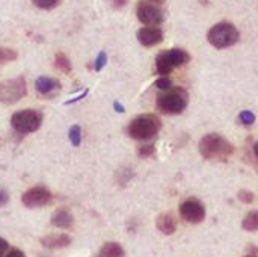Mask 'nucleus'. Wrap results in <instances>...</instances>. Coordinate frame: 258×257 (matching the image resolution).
I'll return each mask as SVG.
<instances>
[{
	"instance_id": "nucleus-28",
	"label": "nucleus",
	"mask_w": 258,
	"mask_h": 257,
	"mask_svg": "<svg viewBox=\"0 0 258 257\" xmlns=\"http://www.w3.org/2000/svg\"><path fill=\"white\" fill-rule=\"evenodd\" d=\"M8 248H9L8 241H6V239H3V238H0V257L3 256V254L8 251Z\"/></svg>"
},
{
	"instance_id": "nucleus-7",
	"label": "nucleus",
	"mask_w": 258,
	"mask_h": 257,
	"mask_svg": "<svg viewBox=\"0 0 258 257\" xmlns=\"http://www.w3.org/2000/svg\"><path fill=\"white\" fill-rule=\"evenodd\" d=\"M26 92H27V85L23 76L0 82V101L5 105L17 103L26 95Z\"/></svg>"
},
{
	"instance_id": "nucleus-29",
	"label": "nucleus",
	"mask_w": 258,
	"mask_h": 257,
	"mask_svg": "<svg viewBox=\"0 0 258 257\" xmlns=\"http://www.w3.org/2000/svg\"><path fill=\"white\" fill-rule=\"evenodd\" d=\"M5 257H26L24 256V253L21 251V250H18V248H12L8 254Z\"/></svg>"
},
{
	"instance_id": "nucleus-10",
	"label": "nucleus",
	"mask_w": 258,
	"mask_h": 257,
	"mask_svg": "<svg viewBox=\"0 0 258 257\" xmlns=\"http://www.w3.org/2000/svg\"><path fill=\"white\" fill-rule=\"evenodd\" d=\"M180 217L190 224L203 223L206 218V208L197 198H187L180 204Z\"/></svg>"
},
{
	"instance_id": "nucleus-26",
	"label": "nucleus",
	"mask_w": 258,
	"mask_h": 257,
	"mask_svg": "<svg viewBox=\"0 0 258 257\" xmlns=\"http://www.w3.org/2000/svg\"><path fill=\"white\" fill-rule=\"evenodd\" d=\"M239 200L242 201V203H248V204H251L252 201H254V194L251 192V191H248V189H242V191H239Z\"/></svg>"
},
{
	"instance_id": "nucleus-4",
	"label": "nucleus",
	"mask_w": 258,
	"mask_h": 257,
	"mask_svg": "<svg viewBox=\"0 0 258 257\" xmlns=\"http://www.w3.org/2000/svg\"><path fill=\"white\" fill-rule=\"evenodd\" d=\"M239 38H240V33L237 27L228 21L218 23L207 32V41L215 48H219V50L234 45L239 41Z\"/></svg>"
},
{
	"instance_id": "nucleus-5",
	"label": "nucleus",
	"mask_w": 258,
	"mask_h": 257,
	"mask_svg": "<svg viewBox=\"0 0 258 257\" xmlns=\"http://www.w3.org/2000/svg\"><path fill=\"white\" fill-rule=\"evenodd\" d=\"M190 61V55L184 48H171L162 52L156 58V70L159 76H168L174 68H178Z\"/></svg>"
},
{
	"instance_id": "nucleus-2",
	"label": "nucleus",
	"mask_w": 258,
	"mask_h": 257,
	"mask_svg": "<svg viewBox=\"0 0 258 257\" xmlns=\"http://www.w3.org/2000/svg\"><path fill=\"white\" fill-rule=\"evenodd\" d=\"M189 103V94L180 86H172L157 97V109L165 115H178L181 114Z\"/></svg>"
},
{
	"instance_id": "nucleus-8",
	"label": "nucleus",
	"mask_w": 258,
	"mask_h": 257,
	"mask_svg": "<svg viewBox=\"0 0 258 257\" xmlns=\"http://www.w3.org/2000/svg\"><path fill=\"white\" fill-rule=\"evenodd\" d=\"M136 15L145 26H160L165 20V12L160 5L150 0H141L136 6Z\"/></svg>"
},
{
	"instance_id": "nucleus-18",
	"label": "nucleus",
	"mask_w": 258,
	"mask_h": 257,
	"mask_svg": "<svg viewBox=\"0 0 258 257\" xmlns=\"http://www.w3.org/2000/svg\"><path fill=\"white\" fill-rule=\"evenodd\" d=\"M54 65H56V68H59L63 73H71V61L62 52H57L56 53V56H54Z\"/></svg>"
},
{
	"instance_id": "nucleus-33",
	"label": "nucleus",
	"mask_w": 258,
	"mask_h": 257,
	"mask_svg": "<svg viewBox=\"0 0 258 257\" xmlns=\"http://www.w3.org/2000/svg\"><path fill=\"white\" fill-rule=\"evenodd\" d=\"M252 151H254V156L258 159V141L257 142H254V145H252Z\"/></svg>"
},
{
	"instance_id": "nucleus-19",
	"label": "nucleus",
	"mask_w": 258,
	"mask_h": 257,
	"mask_svg": "<svg viewBox=\"0 0 258 257\" xmlns=\"http://www.w3.org/2000/svg\"><path fill=\"white\" fill-rule=\"evenodd\" d=\"M68 138L74 147H79L82 144V129L79 126H73L68 132Z\"/></svg>"
},
{
	"instance_id": "nucleus-32",
	"label": "nucleus",
	"mask_w": 258,
	"mask_h": 257,
	"mask_svg": "<svg viewBox=\"0 0 258 257\" xmlns=\"http://www.w3.org/2000/svg\"><path fill=\"white\" fill-rule=\"evenodd\" d=\"M113 108L116 109V112H124V108H122L118 101H115V103H113Z\"/></svg>"
},
{
	"instance_id": "nucleus-20",
	"label": "nucleus",
	"mask_w": 258,
	"mask_h": 257,
	"mask_svg": "<svg viewBox=\"0 0 258 257\" xmlns=\"http://www.w3.org/2000/svg\"><path fill=\"white\" fill-rule=\"evenodd\" d=\"M17 52L12 50V48H8V47H0V64H5V62H12L17 59Z\"/></svg>"
},
{
	"instance_id": "nucleus-14",
	"label": "nucleus",
	"mask_w": 258,
	"mask_h": 257,
	"mask_svg": "<svg viewBox=\"0 0 258 257\" xmlns=\"http://www.w3.org/2000/svg\"><path fill=\"white\" fill-rule=\"evenodd\" d=\"M74 223V218L71 215V212L68 209H57L54 211V214L51 215V224L54 227H59V229H70Z\"/></svg>"
},
{
	"instance_id": "nucleus-25",
	"label": "nucleus",
	"mask_w": 258,
	"mask_h": 257,
	"mask_svg": "<svg viewBox=\"0 0 258 257\" xmlns=\"http://www.w3.org/2000/svg\"><path fill=\"white\" fill-rule=\"evenodd\" d=\"M106 64H107V55H106L104 52H101V53L97 56V59H95V65H94L95 71H101V70L104 68Z\"/></svg>"
},
{
	"instance_id": "nucleus-31",
	"label": "nucleus",
	"mask_w": 258,
	"mask_h": 257,
	"mask_svg": "<svg viewBox=\"0 0 258 257\" xmlns=\"http://www.w3.org/2000/svg\"><path fill=\"white\" fill-rule=\"evenodd\" d=\"M86 94H88V89H86V91H83V94H80V95H77L76 98H71V100H68V101H65V105H67V106H68V105H73V103H76V101H79V100H82V98H83V97H85Z\"/></svg>"
},
{
	"instance_id": "nucleus-21",
	"label": "nucleus",
	"mask_w": 258,
	"mask_h": 257,
	"mask_svg": "<svg viewBox=\"0 0 258 257\" xmlns=\"http://www.w3.org/2000/svg\"><path fill=\"white\" fill-rule=\"evenodd\" d=\"M32 3L39 9L50 11V9H54L60 3V0H32Z\"/></svg>"
},
{
	"instance_id": "nucleus-13",
	"label": "nucleus",
	"mask_w": 258,
	"mask_h": 257,
	"mask_svg": "<svg viewBox=\"0 0 258 257\" xmlns=\"http://www.w3.org/2000/svg\"><path fill=\"white\" fill-rule=\"evenodd\" d=\"M41 245L47 250L65 248L71 244V238L68 235H47L41 238Z\"/></svg>"
},
{
	"instance_id": "nucleus-3",
	"label": "nucleus",
	"mask_w": 258,
	"mask_h": 257,
	"mask_svg": "<svg viewBox=\"0 0 258 257\" xmlns=\"http://www.w3.org/2000/svg\"><path fill=\"white\" fill-rule=\"evenodd\" d=\"M160 130V121L156 115L144 114L133 118L128 124L127 133L136 141H148L154 138Z\"/></svg>"
},
{
	"instance_id": "nucleus-11",
	"label": "nucleus",
	"mask_w": 258,
	"mask_h": 257,
	"mask_svg": "<svg viewBox=\"0 0 258 257\" xmlns=\"http://www.w3.org/2000/svg\"><path fill=\"white\" fill-rule=\"evenodd\" d=\"M136 36H138V41L142 45H145V47H153V45H157L159 42L163 41V32L157 26H145V27H141L138 30Z\"/></svg>"
},
{
	"instance_id": "nucleus-27",
	"label": "nucleus",
	"mask_w": 258,
	"mask_h": 257,
	"mask_svg": "<svg viewBox=\"0 0 258 257\" xmlns=\"http://www.w3.org/2000/svg\"><path fill=\"white\" fill-rule=\"evenodd\" d=\"M8 201H9V194L5 189H0V208L6 206Z\"/></svg>"
},
{
	"instance_id": "nucleus-22",
	"label": "nucleus",
	"mask_w": 258,
	"mask_h": 257,
	"mask_svg": "<svg viewBox=\"0 0 258 257\" xmlns=\"http://www.w3.org/2000/svg\"><path fill=\"white\" fill-rule=\"evenodd\" d=\"M239 120H240V123L245 124V126H252V124L255 123V115H254L251 111H243V112L239 115Z\"/></svg>"
},
{
	"instance_id": "nucleus-1",
	"label": "nucleus",
	"mask_w": 258,
	"mask_h": 257,
	"mask_svg": "<svg viewBox=\"0 0 258 257\" xmlns=\"http://www.w3.org/2000/svg\"><path fill=\"white\" fill-rule=\"evenodd\" d=\"M198 148L207 161H227L234 153V145L219 133H207L203 136Z\"/></svg>"
},
{
	"instance_id": "nucleus-12",
	"label": "nucleus",
	"mask_w": 258,
	"mask_h": 257,
	"mask_svg": "<svg viewBox=\"0 0 258 257\" xmlns=\"http://www.w3.org/2000/svg\"><path fill=\"white\" fill-rule=\"evenodd\" d=\"M36 91L42 95V97H54L59 91H60V82L57 79L53 77H47V76H41L36 79L35 82Z\"/></svg>"
},
{
	"instance_id": "nucleus-30",
	"label": "nucleus",
	"mask_w": 258,
	"mask_h": 257,
	"mask_svg": "<svg viewBox=\"0 0 258 257\" xmlns=\"http://www.w3.org/2000/svg\"><path fill=\"white\" fill-rule=\"evenodd\" d=\"M127 3H128V0H112V5H113V8H116V9H119V8H124Z\"/></svg>"
},
{
	"instance_id": "nucleus-9",
	"label": "nucleus",
	"mask_w": 258,
	"mask_h": 257,
	"mask_svg": "<svg viewBox=\"0 0 258 257\" xmlns=\"http://www.w3.org/2000/svg\"><path fill=\"white\" fill-rule=\"evenodd\" d=\"M51 198H53V195L47 188L35 186V188L27 189L21 195V203L29 209H38V208H44V206L50 204Z\"/></svg>"
},
{
	"instance_id": "nucleus-6",
	"label": "nucleus",
	"mask_w": 258,
	"mask_h": 257,
	"mask_svg": "<svg viewBox=\"0 0 258 257\" xmlns=\"http://www.w3.org/2000/svg\"><path fill=\"white\" fill-rule=\"evenodd\" d=\"M42 114L35 109H24L18 111L11 118V126L20 135H29L36 132L41 127Z\"/></svg>"
},
{
	"instance_id": "nucleus-16",
	"label": "nucleus",
	"mask_w": 258,
	"mask_h": 257,
	"mask_svg": "<svg viewBox=\"0 0 258 257\" xmlns=\"http://www.w3.org/2000/svg\"><path fill=\"white\" fill-rule=\"evenodd\" d=\"M98 257H125V251L119 244L107 242L101 247Z\"/></svg>"
},
{
	"instance_id": "nucleus-15",
	"label": "nucleus",
	"mask_w": 258,
	"mask_h": 257,
	"mask_svg": "<svg viewBox=\"0 0 258 257\" xmlns=\"http://www.w3.org/2000/svg\"><path fill=\"white\" fill-rule=\"evenodd\" d=\"M156 226H157V230L162 232L163 235H172L175 230H177V221L174 218L172 214H162L157 217V221H156Z\"/></svg>"
},
{
	"instance_id": "nucleus-35",
	"label": "nucleus",
	"mask_w": 258,
	"mask_h": 257,
	"mask_svg": "<svg viewBox=\"0 0 258 257\" xmlns=\"http://www.w3.org/2000/svg\"><path fill=\"white\" fill-rule=\"evenodd\" d=\"M246 257H257V256H246Z\"/></svg>"
},
{
	"instance_id": "nucleus-23",
	"label": "nucleus",
	"mask_w": 258,
	"mask_h": 257,
	"mask_svg": "<svg viewBox=\"0 0 258 257\" xmlns=\"http://www.w3.org/2000/svg\"><path fill=\"white\" fill-rule=\"evenodd\" d=\"M156 86L162 91H166L169 88H172V82L168 76H160L157 80H156Z\"/></svg>"
},
{
	"instance_id": "nucleus-34",
	"label": "nucleus",
	"mask_w": 258,
	"mask_h": 257,
	"mask_svg": "<svg viewBox=\"0 0 258 257\" xmlns=\"http://www.w3.org/2000/svg\"><path fill=\"white\" fill-rule=\"evenodd\" d=\"M150 2H153V3H157V5H163V3H165V0H150Z\"/></svg>"
},
{
	"instance_id": "nucleus-17",
	"label": "nucleus",
	"mask_w": 258,
	"mask_h": 257,
	"mask_svg": "<svg viewBox=\"0 0 258 257\" xmlns=\"http://www.w3.org/2000/svg\"><path fill=\"white\" fill-rule=\"evenodd\" d=\"M242 227L248 232H258V211H251L246 214L242 221Z\"/></svg>"
},
{
	"instance_id": "nucleus-24",
	"label": "nucleus",
	"mask_w": 258,
	"mask_h": 257,
	"mask_svg": "<svg viewBox=\"0 0 258 257\" xmlns=\"http://www.w3.org/2000/svg\"><path fill=\"white\" fill-rule=\"evenodd\" d=\"M154 145L153 144H147V145H141L139 147V150H138V155L141 156V158H150V156H153L154 155Z\"/></svg>"
}]
</instances>
